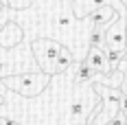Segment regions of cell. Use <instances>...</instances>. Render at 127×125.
Wrapping results in <instances>:
<instances>
[{"instance_id":"cell-13","label":"cell","mask_w":127,"mask_h":125,"mask_svg":"<svg viewBox=\"0 0 127 125\" xmlns=\"http://www.w3.org/2000/svg\"><path fill=\"white\" fill-rule=\"evenodd\" d=\"M57 26H59L62 31L70 29V15H59V18H57Z\"/></svg>"},{"instance_id":"cell-16","label":"cell","mask_w":127,"mask_h":125,"mask_svg":"<svg viewBox=\"0 0 127 125\" xmlns=\"http://www.w3.org/2000/svg\"><path fill=\"white\" fill-rule=\"evenodd\" d=\"M2 7H4V0H0V9H2Z\"/></svg>"},{"instance_id":"cell-1","label":"cell","mask_w":127,"mask_h":125,"mask_svg":"<svg viewBox=\"0 0 127 125\" xmlns=\"http://www.w3.org/2000/svg\"><path fill=\"white\" fill-rule=\"evenodd\" d=\"M53 75L51 73H22V75H4L2 83L4 88H11L13 92L22 94V97H37L39 92H44L46 86L51 83Z\"/></svg>"},{"instance_id":"cell-10","label":"cell","mask_w":127,"mask_h":125,"mask_svg":"<svg viewBox=\"0 0 127 125\" xmlns=\"http://www.w3.org/2000/svg\"><path fill=\"white\" fill-rule=\"evenodd\" d=\"M103 38H105V26H90L88 46H103Z\"/></svg>"},{"instance_id":"cell-11","label":"cell","mask_w":127,"mask_h":125,"mask_svg":"<svg viewBox=\"0 0 127 125\" xmlns=\"http://www.w3.org/2000/svg\"><path fill=\"white\" fill-rule=\"evenodd\" d=\"M86 114H88V108H86L83 101H75V103H70V110H68L70 121H79V119H83Z\"/></svg>"},{"instance_id":"cell-2","label":"cell","mask_w":127,"mask_h":125,"mask_svg":"<svg viewBox=\"0 0 127 125\" xmlns=\"http://www.w3.org/2000/svg\"><path fill=\"white\" fill-rule=\"evenodd\" d=\"M31 50L35 55V62L39 64V68L44 73H51L53 75V62H55V57L64 50V44L55 42V40H35L31 44Z\"/></svg>"},{"instance_id":"cell-3","label":"cell","mask_w":127,"mask_h":125,"mask_svg":"<svg viewBox=\"0 0 127 125\" xmlns=\"http://www.w3.org/2000/svg\"><path fill=\"white\" fill-rule=\"evenodd\" d=\"M127 46V15H116L105 29L103 38V48L112 50H125Z\"/></svg>"},{"instance_id":"cell-14","label":"cell","mask_w":127,"mask_h":125,"mask_svg":"<svg viewBox=\"0 0 127 125\" xmlns=\"http://www.w3.org/2000/svg\"><path fill=\"white\" fill-rule=\"evenodd\" d=\"M121 112L127 119V92H123V90H121Z\"/></svg>"},{"instance_id":"cell-5","label":"cell","mask_w":127,"mask_h":125,"mask_svg":"<svg viewBox=\"0 0 127 125\" xmlns=\"http://www.w3.org/2000/svg\"><path fill=\"white\" fill-rule=\"evenodd\" d=\"M118 13L114 11V7H110V4H103V7H99V9H94L92 13H88L86 15V20H88L90 26H110V22L114 20Z\"/></svg>"},{"instance_id":"cell-8","label":"cell","mask_w":127,"mask_h":125,"mask_svg":"<svg viewBox=\"0 0 127 125\" xmlns=\"http://www.w3.org/2000/svg\"><path fill=\"white\" fill-rule=\"evenodd\" d=\"M75 62V57H72V53L64 46V50L55 57V62H53V75H59V73H66L70 66Z\"/></svg>"},{"instance_id":"cell-4","label":"cell","mask_w":127,"mask_h":125,"mask_svg":"<svg viewBox=\"0 0 127 125\" xmlns=\"http://www.w3.org/2000/svg\"><path fill=\"white\" fill-rule=\"evenodd\" d=\"M86 62L96 70V75H110L112 73V66H110V59H107V50L103 46H88Z\"/></svg>"},{"instance_id":"cell-17","label":"cell","mask_w":127,"mask_h":125,"mask_svg":"<svg viewBox=\"0 0 127 125\" xmlns=\"http://www.w3.org/2000/svg\"><path fill=\"white\" fill-rule=\"evenodd\" d=\"M2 103H4V99H2V94H0V105H2Z\"/></svg>"},{"instance_id":"cell-15","label":"cell","mask_w":127,"mask_h":125,"mask_svg":"<svg viewBox=\"0 0 127 125\" xmlns=\"http://www.w3.org/2000/svg\"><path fill=\"white\" fill-rule=\"evenodd\" d=\"M0 125H20V123H15L13 119H9V116H4V114H0Z\"/></svg>"},{"instance_id":"cell-7","label":"cell","mask_w":127,"mask_h":125,"mask_svg":"<svg viewBox=\"0 0 127 125\" xmlns=\"http://www.w3.org/2000/svg\"><path fill=\"white\" fill-rule=\"evenodd\" d=\"M103 4H107V0H72V11L77 20H86L88 13H92Z\"/></svg>"},{"instance_id":"cell-12","label":"cell","mask_w":127,"mask_h":125,"mask_svg":"<svg viewBox=\"0 0 127 125\" xmlns=\"http://www.w3.org/2000/svg\"><path fill=\"white\" fill-rule=\"evenodd\" d=\"M4 4L11 9V11H24L33 4V0H4Z\"/></svg>"},{"instance_id":"cell-9","label":"cell","mask_w":127,"mask_h":125,"mask_svg":"<svg viewBox=\"0 0 127 125\" xmlns=\"http://www.w3.org/2000/svg\"><path fill=\"white\" fill-rule=\"evenodd\" d=\"M94 79H96V70L86 59H81L79 68H77V75H75V83H92Z\"/></svg>"},{"instance_id":"cell-6","label":"cell","mask_w":127,"mask_h":125,"mask_svg":"<svg viewBox=\"0 0 127 125\" xmlns=\"http://www.w3.org/2000/svg\"><path fill=\"white\" fill-rule=\"evenodd\" d=\"M20 40H22V29H20V24H15L13 20H9V22H4V24H2L0 46L11 48V46H15V44H20Z\"/></svg>"}]
</instances>
